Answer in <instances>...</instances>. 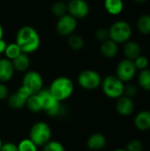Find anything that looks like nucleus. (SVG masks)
Masks as SVG:
<instances>
[{
  "instance_id": "473e14b6",
  "label": "nucleus",
  "mask_w": 150,
  "mask_h": 151,
  "mask_svg": "<svg viewBox=\"0 0 150 151\" xmlns=\"http://www.w3.org/2000/svg\"><path fill=\"white\" fill-rule=\"evenodd\" d=\"M0 151H19L17 144L8 142H3Z\"/></svg>"
},
{
  "instance_id": "a878e982",
  "label": "nucleus",
  "mask_w": 150,
  "mask_h": 151,
  "mask_svg": "<svg viewBox=\"0 0 150 151\" xmlns=\"http://www.w3.org/2000/svg\"><path fill=\"white\" fill-rule=\"evenodd\" d=\"M51 12L54 16L59 18L67 13V3L65 1H57L51 5Z\"/></svg>"
},
{
  "instance_id": "4468645a",
  "label": "nucleus",
  "mask_w": 150,
  "mask_h": 151,
  "mask_svg": "<svg viewBox=\"0 0 150 151\" xmlns=\"http://www.w3.org/2000/svg\"><path fill=\"white\" fill-rule=\"evenodd\" d=\"M15 70L11 61L6 58H0V82L6 83L10 81L12 79Z\"/></svg>"
},
{
  "instance_id": "6ab92c4d",
  "label": "nucleus",
  "mask_w": 150,
  "mask_h": 151,
  "mask_svg": "<svg viewBox=\"0 0 150 151\" xmlns=\"http://www.w3.org/2000/svg\"><path fill=\"white\" fill-rule=\"evenodd\" d=\"M11 63L15 72L26 73L30 65V58L28 57V54L21 52L17 58L11 60Z\"/></svg>"
},
{
  "instance_id": "f704fd0d",
  "label": "nucleus",
  "mask_w": 150,
  "mask_h": 151,
  "mask_svg": "<svg viewBox=\"0 0 150 151\" xmlns=\"http://www.w3.org/2000/svg\"><path fill=\"white\" fill-rule=\"evenodd\" d=\"M6 46H7L6 42L4 39H1L0 40V54H2V53L4 52V50H5Z\"/></svg>"
},
{
  "instance_id": "dca6fc26",
  "label": "nucleus",
  "mask_w": 150,
  "mask_h": 151,
  "mask_svg": "<svg viewBox=\"0 0 150 151\" xmlns=\"http://www.w3.org/2000/svg\"><path fill=\"white\" fill-rule=\"evenodd\" d=\"M100 52L106 58H113L118 52V44L109 38L101 42Z\"/></svg>"
},
{
  "instance_id": "cd10ccee",
  "label": "nucleus",
  "mask_w": 150,
  "mask_h": 151,
  "mask_svg": "<svg viewBox=\"0 0 150 151\" xmlns=\"http://www.w3.org/2000/svg\"><path fill=\"white\" fill-rule=\"evenodd\" d=\"M42 148V151H66L63 143L56 140H50Z\"/></svg>"
},
{
  "instance_id": "f257e3e1",
  "label": "nucleus",
  "mask_w": 150,
  "mask_h": 151,
  "mask_svg": "<svg viewBox=\"0 0 150 151\" xmlns=\"http://www.w3.org/2000/svg\"><path fill=\"white\" fill-rule=\"evenodd\" d=\"M15 42L20 48L21 52L31 54L39 49L41 37L34 27L31 26H23L16 34Z\"/></svg>"
},
{
  "instance_id": "9d476101",
  "label": "nucleus",
  "mask_w": 150,
  "mask_h": 151,
  "mask_svg": "<svg viewBox=\"0 0 150 151\" xmlns=\"http://www.w3.org/2000/svg\"><path fill=\"white\" fill-rule=\"evenodd\" d=\"M77 26H78L77 19L66 13L58 18L56 24V29L57 32L61 36L68 37L69 35H71L75 32Z\"/></svg>"
},
{
  "instance_id": "ea45409f",
  "label": "nucleus",
  "mask_w": 150,
  "mask_h": 151,
  "mask_svg": "<svg viewBox=\"0 0 150 151\" xmlns=\"http://www.w3.org/2000/svg\"><path fill=\"white\" fill-rule=\"evenodd\" d=\"M64 1H67V2H68V1H70V0H64Z\"/></svg>"
},
{
  "instance_id": "72a5a7b5",
  "label": "nucleus",
  "mask_w": 150,
  "mask_h": 151,
  "mask_svg": "<svg viewBox=\"0 0 150 151\" xmlns=\"http://www.w3.org/2000/svg\"><path fill=\"white\" fill-rule=\"evenodd\" d=\"M9 96V89L5 83L0 82V101L7 99Z\"/></svg>"
},
{
  "instance_id": "58836bf2",
  "label": "nucleus",
  "mask_w": 150,
  "mask_h": 151,
  "mask_svg": "<svg viewBox=\"0 0 150 151\" xmlns=\"http://www.w3.org/2000/svg\"><path fill=\"white\" fill-rule=\"evenodd\" d=\"M2 144H3V141H2V139H1V137H0V149H1V147H2Z\"/></svg>"
},
{
  "instance_id": "1a4fd4ad",
  "label": "nucleus",
  "mask_w": 150,
  "mask_h": 151,
  "mask_svg": "<svg viewBox=\"0 0 150 151\" xmlns=\"http://www.w3.org/2000/svg\"><path fill=\"white\" fill-rule=\"evenodd\" d=\"M137 73V68L134 65L133 60L125 58L121 60L116 68V76L121 80L124 83L132 81Z\"/></svg>"
},
{
  "instance_id": "5701e85b",
  "label": "nucleus",
  "mask_w": 150,
  "mask_h": 151,
  "mask_svg": "<svg viewBox=\"0 0 150 151\" xmlns=\"http://www.w3.org/2000/svg\"><path fill=\"white\" fill-rule=\"evenodd\" d=\"M67 43L68 46L73 50H80L84 48L85 45V41L84 39L77 34H72L71 35L68 36L67 39Z\"/></svg>"
},
{
  "instance_id": "2f4dec72",
  "label": "nucleus",
  "mask_w": 150,
  "mask_h": 151,
  "mask_svg": "<svg viewBox=\"0 0 150 151\" xmlns=\"http://www.w3.org/2000/svg\"><path fill=\"white\" fill-rule=\"evenodd\" d=\"M137 88L136 86H134L133 84H128V85H125V90H124V96H126L130 98L134 97L137 95Z\"/></svg>"
},
{
  "instance_id": "bb28decb",
  "label": "nucleus",
  "mask_w": 150,
  "mask_h": 151,
  "mask_svg": "<svg viewBox=\"0 0 150 151\" xmlns=\"http://www.w3.org/2000/svg\"><path fill=\"white\" fill-rule=\"evenodd\" d=\"M17 146L19 151H38V147L29 138L22 139Z\"/></svg>"
},
{
  "instance_id": "aec40b11",
  "label": "nucleus",
  "mask_w": 150,
  "mask_h": 151,
  "mask_svg": "<svg viewBox=\"0 0 150 151\" xmlns=\"http://www.w3.org/2000/svg\"><path fill=\"white\" fill-rule=\"evenodd\" d=\"M103 6L109 14L116 16L123 12L124 2L123 0H104Z\"/></svg>"
},
{
  "instance_id": "0eeeda50",
  "label": "nucleus",
  "mask_w": 150,
  "mask_h": 151,
  "mask_svg": "<svg viewBox=\"0 0 150 151\" xmlns=\"http://www.w3.org/2000/svg\"><path fill=\"white\" fill-rule=\"evenodd\" d=\"M102 76L100 73L92 69L81 71L77 78V81L80 88L86 90H95L102 84Z\"/></svg>"
},
{
  "instance_id": "412c9836",
  "label": "nucleus",
  "mask_w": 150,
  "mask_h": 151,
  "mask_svg": "<svg viewBox=\"0 0 150 151\" xmlns=\"http://www.w3.org/2000/svg\"><path fill=\"white\" fill-rule=\"evenodd\" d=\"M26 107L27 110L33 113H39L42 111V101L41 98L37 94L31 95L28 99L27 100L26 103Z\"/></svg>"
},
{
  "instance_id": "f03ea898",
  "label": "nucleus",
  "mask_w": 150,
  "mask_h": 151,
  "mask_svg": "<svg viewBox=\"0 0 150 151\" xmlns=\"http://www.w3.org/2000/svg\"><path fill=\"white\" fill-rule=\"evenodd\" d=\"M48 89L58 102L62 103L72 96L74 84L70 78L60 76L52 81Z\"/></svg>"
},
{
  "instance_id": "e433bc0d",
  "label": "nucleus",
  "mask_w": 150,
  "mask_h": 151,
  "mask_svg": "<svg viewBox=\"0 0 150 151\" xmlns=\"http://www.w3.org/2000/svg\"><path fill=\"white\" fill-rule=\"evenodd\" d=\"M134 2H136V3H145V2H147L148 0H133Z\"/></svg>"
},
{
  "instance_id": "7ed1b4c3",
  "label": "nucleus",
  "mask_w": 150,
  "mask_h": 151,
  "mask_svg": "<svg viewBox=\"0 0 150 151\" xmlns=\"http://www.w3.org/2000/svg\"><path fill=\"white\" fill-rule=\"evenodd\" d=\"M52 131L50 125L44 121L35 122L29 130L28 138L39 148L43 147L51 140Z\"/></svg>"
},
{
  "instance_id": "f8f14e48",
  "label": "nucleus",
  "mask_w": 150,
  "mask_h": 151,
  "mask_svg": "<svg viewBox=\"0 0 150 151\" xmlns=\"http://www.w3.org/2000/svg\"><path fill=\"white\" fill-rule=\"evenodd\" d=\"M89 12V4L86 0H70L67 2V13L77 19L86 18Z\"/></svg>"
},
{
  "instance_id": "9b49d317",
  "label": "nucleus",
  "mask_w": 150,
  "mask_h": 151,
  "mask_svg": "<svg viewBox=\"0 0 150 151\" xmlns=\"http://www.w3.org/2000/svg\"><path fill=\"white\" fill-rule=\"evenodd\" d=\"M31 96L29 91L23 86H20L16 92L11 94L7 97V104L12 110H20L26 106L27 100Z\"/></svg>"
},
{
  "instance_id": "6e6552de",
  "label": "nucleus",
  "mask_w": 150,
  "mask_h": 151,
  "mask_svg": "<svg viewBox=\"0 0 150 151\" xmlns=\"http://www.w3.org/2000/svg\"><path fill=\"white\" fill-rule=\"evenodd\" d=\"M31 95L39 93L43 88V79L36 71H27L22 78V85Z\"/></svg>"
},
{
  "instance_id": "7c9ffc66",
  "label": "nucleus",
  "mask_w": 150,
  "mask_h": 151,
  "mask_svg": "<svg viewBox=\"0 0 150 151\" xmlns=\"http://www.w3.org/2000/svg\"><path fill=\"white\" fill-rule=\"evenodd\" d=\"M95 37L98 41H100L101 42H104L106 41L107 39L110 38V35H109V29L105 28V27H101L99 28L96 32H95Z\"/></svg>"
},
{
  "instance_id": "4c0bfd02",
  "label": "nucleus",
  "mask_w": 150,
  "mask_h": 151,
  "mask_svg": "<svg viewBox=\"0 0 150 151\" xmlns=\"http://www.w3.org/2000/svg\"><path fill=\"white\" fill-rule=\"evenodd\" d=\"M112 151H127L126 149H117V150H114Z\"/></svg>"
},
{
  "instance_id": "c85d7f7f",
  "label": "nucleus",
  "mask_w": 150,
  "mask_h": 151,
  "mask_svg": "<svg viewBox=\"0 0 150 151\" xmlns=\"http://www.w3.org/2000/svg\"><path fill=\"white\" fill-rule=\"evenodd\" d=\"M133 62H134V65H135L137 70H140V71L148 68L149 64V58L143 55H140L137 58H135L133 60Z\"/></svg>"
},
{
  "instance_id": "a211bd4d",
  "label": "nucleus",
  "mask_w": 150,
  "mask_h": 151,
  "mask_svg": "<svg viewBox=\"0 0 150 151\" xmlns=\"http://www.w3.org/2000/svg\"><path fill=\"white\" fill-rule=\"evenodd\" d=\"M134 126L140 131L150 130V111H141L134 118Z\"/></svg>"
},
{
  "instance_id": "39448f33",
  "label": "nucleus",
  "mask_w": 150,
  "mask_h": 151,
  "mask_svg": "<svg viewBox=\"0 0 150 151\" xmlns=\"http://www.w3.org/2000/svg\"><path fill=\"white\" fill-rule=\"evenodd\" d=\"M103 94L111 99H118L124 95L125 83L116 75H108L101 84Z\"/></svg>"
},
{
  "instance_id": "2eb2a0df",
  "label": "nucleus",
  "mask_w": 150,
  "mask_h": 151,
  "mask_svg": "<svg viewBox=\"0 0 150 151\" xmlns=\"http://www.w3.org/2000/svg\"><path fill=\"white\" fill-rule=\"evenodd\" d=\"M107 143L106 137L101 133L92 134L87 140V147L92 151H98L103 150Z\"/></svg>"
},
{
  "instance_id": "c9c22d12",
  "label": "nucleus",
  "mask_w": 150,
  "mask_h": 151,
  "mask_svg": "<svg viewBox=\"0 0 150 151\" xmlns=\"http://www.w3.org/2000/svg\"><path fill=\"white\" fill-rule=\"evenodd\" d=\"M3 35H4V29H3L2 25L0 24V40L3 39Z\"/></svg>"
},
{
  "instance_id": "423d86ee",
  "label": "nucleus",
  "mask_w": 150,
  "mask_h": 151,
  "mask_svg": "<svg viewBox=\"0 0 150 151\" xmlns=\"http://www.w3.org/2000/svg\"><path fill=\"white\" fill-rule=\"evenodd\" d=\"M42 105V111L48 116L56 118L62 113V105L49 91L48 88H42L38 93Z\"/></svg>"
},
{
  "instance_id": "b1692460",
  "label": "nucleus",
  "mask_w": 150,
  "mask_h": 151,
  "mask_svg": "<svg viewBox=\"0 0 150 151\" xmlns=\"http://www.w3.org/2000/svg\"><path fill=\"white\" fill-rule=\"evenodd\" d=\"M138 83L143 90L150 91V69L146 68L140 71L138 74Z\"/></svg>"
},
{
  "instance_id": "f3484780",
  "label": "nucleus",
  "mask_w": 150,
  "mask_h": 151,
  "mask_svg": "<svg viewBox=\"0 0 150 151\" xmlns=\"http://www.w3.org/2000/svg\"><path fill=\"white\" fill-rule=\"evenodd\" d=\"M123 53H124L126 58L134 60L140 55H141V49L140 44L137 42L129 40L124 43Z\"/></svg>"
},
{
  "instance_id": "ddd939ff",
  "label": "nucleus",
  "mask_w": 150,
  "mask_h": 151,
  "mask_svg": "<svg viewBox=\"0 0 150 151\" xmlns=\"http://www.w3.org/2000/svg\"><path fill=\"white\" fill-rule=\"evenodd\" d=\"M116 111L121 116H130L134 111V103L133 101V98H130L124 95L118 97L116 102Z\"/></svg>"
},
{
  "instance_id": "393cba45",
  "label": "nucleus",
  "mask_w": 150,
  "mask_h": 151,
  "mask_svg": "<svg viewBox=\"0 0 150 151\" xmlns=\"http://www.w3.org/2000/svg\"><path fill=\"white\" fill-rule=\"evenodd\" d=\"M20 53H21V50L15 42L7 43V46L4 52V54L5 55V58L10 59L11 61L13 60L15 58H17Z\"/></svg>"
},
{
  "instance_id": "c756f323",
  "label": "nucleus",
  "mask_w": 150,
  "mask_h": 151,
  "mask_svg": "<svg viewBox=\"0 0 150 151\" xmlns=\"http://www.w3.org/2000/svg\"><path fill=\"white\" fill-rule=\"evenodd\" d=\"M126 150L127 151H143V144L139 140H132L127 143Z\"/></svg>"
},
{
  "instance_id": "4be33fe9",
  "label": "nucleus",
  "mask_w": 150,
  "mask_h": 151,
  "mask_svg": "<svg viewBox=\"0 0 150 151\" xmlns=\"http://www.w3.org/2000/svg\"><path fill=\"white\" fill-rule=\"evenodd\" d=\"M136 27L141 34L144 35H150V14L141 15L137 19Z\"/></svg>"
},
{
  "instance_id": "20e7f679",
  "label": "nucleus",
  "mask_w": 150,
  "mask_h": 151,
  "mask_svg": "<svg viewBox=\"0 0 150 151\" xmlns=\"http://www.w3.org/2000/svg\"><path fill=\"white\" fill-rule=\"evenodd\" d=\"M133 35L131 25L126 20H118L114 22L109 28L110 39L118 44L125 43L130 40Z\"/></svg>"
}]
</instances>
